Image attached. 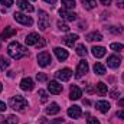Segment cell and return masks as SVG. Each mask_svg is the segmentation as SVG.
<instances>
[{
	"instance_id": "obj_29",
	"label": "cell",
	"mask_w": 124,
	"mask_h": 124,
	"mask_svg": "<svg viewBox=\"0 0 124 124\" xmlns=\"http://www.w3.org/2000/svg\"><path fill=\"white\" fill-rule=\"evenodd\" d=\"M107 31L110 32V33H116V35H118V33L123 32V28H121V26H120V28H118V26H108Z\"/></svg>"
},
{
	"instance_id": "obj_7",
	"label": "cell",
	"mask_w": 124,
	"mask_h": 124,
	"mask_svg": "<svg viewBox=\"0 0 124 124\" xmlns=\"http://www.w3.org/2000/svg\"><path fill=\"white\" fill-rule=\"evenodd\" d=\"M55 77H56L58 79H61V81H69L71 77H72V71H71L69 68H63V69H59V71L55 74Z\"/></svg>"
},
{
	"instance_id": "obj_40",
	"label": "cell",
	"mask_w": 124,
	"mask_h": 124,
	"mask_svg": "<svg viewBox=\"0 0 124 124\" xmlns=\"http://www.w3.org/2000/svg\"><path fill=\"white\" fill-rule=\"evenodd\" d=\"M39 124H49V123H48V120H46L45 117H40V118H39Z\"/></svg>"
},
{
	"instance_id": "obj_24",
	"label": "cell",
	"mask_w": 124,
	"mask_h": 124,
	"mask_svg": "<svg viewBox=\"0 0 124 124\" xmlns=\"http://www.w3.org/2000/svg\"><path fill=\"white\" fill-rule=\"evenodd\" d=\"M97 93L100 94L101 97H104L105 94L108 93V88H107V85H105L104 82H98V84H97Z\"/></svg>"
},
{
	"instance_id": "obj_15",
	"label": "cell",
	"mask_w": 124,
	"mask_h": 124,
	"mask_svg": "<svg viewBox=\"0 0 124 124\" xmlns=\"http://www.w3.org/2000/svg\"><path fill=\"white\" fill-rule=\"evenodd\" d=\"M81 97H82V91H81L79 87H77V85L71 87V91H69V98L71 100H79Z\"/></svg>"
},
{
	"instance_id": "obj_34",
	"label": "cell",
	"mask_w": 124,
	"mask_h": 124,
	"mask_svg": "<svg viewBox=\"0 0 124 124\" xmlns=\"http://www.w3.org/2000/svg\"><path fill=\"white\" fill-rule=\"evenodd\" d=\"M36 79H38L39 82H45V81H46V75L42 74V72H39V74L36 75Z\"/></svg>"
},
{
	"instance_id": "obj_33",
	"label": "cell",
	"mask_w": 124,
	"mask_h": 124,
	"mask_svg": "<svg viewBox=\"0 0 124 124\" xmlns=\"http://www.w3.org/2000/svg\"><path fill=\"white\" fill-rule=\"evenodd\" d=\"M56 25H58V29H59V31H63V32L69 31V26H68L66 23H63V22H58Z\"/></svg>"
},
{
	"instance_id": "obj_16",
	"label": "cell",
	"mask_w": 124,
	"mask_h": 124,
	"mask_svg": "<svg viewBox=\"0 0 124 124\" xmlns=\"http://www.w3.org/2000/svg\"><path fill=\"white\" fill-rule=\"evenodd\" d=\"M95 107H97V110H98L100 113H102V114H105V113L110 111V104H108L107 101H97Z\"/></svg>"
},
{
	"instance_id": "obj_11",
	"label": "cell",
	"mask_w": 124,
	"mask_h": 124,
	"mask_svg": "<svg viewBox=\"0 0 124 124\" xmlns=\"http://www.w3.org/2000/svg\"><path fill=\"white\" fill-rule=\"evenodd\" d=\"M107 63H108L110 68H114V69H116V68H118L120 63H121V56H118V55H111V56H108Z\"/></svg>"
},
{
	"instance_id": "obj_30",
	"label": "cell",
	"mask_w": 124,
	"mask_h": 124,
	"mask_svg": "<svg viewBox=\"0 0 124 124\" xmlns=\"http://www.w3.org/2000/svg\"><path fill=\"white\" fill-rule=\"evenodd\" d=\"M77 54H78L79 56H85V55H87V48H85L84 45H78V46H77Z\"/></svg>"
},
{
	"instance_id": "obj_4",
	"label": "cell",
	"mask_w": 124,
	"mask_h": 124,
	"mask_svg": "<svg viewBox=\"0 0 124 124\" xmlns=\"http://www.w3.org/2000/svg\"><path fill=\"white\" fill-rule=\"evenodd\" d=\"M51 62H52V58H51V54H49V52L43 51V52H40V54L38 55V63H39V66L45 68V66H48Z\"/></svg>"
},
{
	"instance_id": "obj_5",
	"label": "cell",
	"mask_w": 124,
	"mask_h": 124,
	"mask_svg": "<svg viewBox=\"0 0 124 124\" xmlns=\"http://www.w3.org/2000/svg\"><path fill=\"white\" fill-rule=\"evenodd\" d=\"M49 26V16L45 10H39V29L46 31Z\"/></svg>"
},
{
	"instance_id": "obj_10",
	"label": "cell",
	"mask_w": 124,
	"mask_h": 124,
	"mask_svg": "<svg viewBox=\"0 0 124 124\" xmlns=\"http://www.w3.org/2000/svg\"><path fill=\"white\" fill-rule=\"evenodd\" d=\"M42 38L38 35V33H35V32H32V33H29L28 36H26V39H25V42H26V45H38L39 43V40H40Z\"/></svg>"
},
{
	"instance_id": "obj_20",
	"label": "cell",
	"mask_w": 124,
	"mask_h": 124,
	"mask_svg": "<svg viewBox=\"0 0 124 124\" xmlns=\"http://www.w3.org/2000/svg\"><path fill=\"white\" fill-rule=\"evenodd\" d=\"M85 39L88 40V42H100V40H102V35L100 33V32H91V33H88L87 36H85Z\"/></svg>"
},
{
	"instance_id": "obj_28",
	"label": "cell",
	"mask_w": 124,
	"mask_h": 124,
	"mask_svg": "<svg viewBox=\"0 0 124 124\" xmlns=\"http://www.w3.org/2000/svg\"><path fill=\"white\" fill-rule=\"evenodd\" d=\"M17 123H19V118H17L16 116H9V117L4 120L3 124H17Z\"/></svg>"
},
{
	"instance_id": "obj_21",
	"label": "cell",
	"mask_w": 124,
	"mask_h": 124,
	"mask_svg": "<svg viewBox=\"0 0 124 124\" xmlns=\"http://www.w3.org/2000/svg\"><path fill=\"white\" fill-rule=\"evenodd\" d=\"M15 35H16V29H13V28H4V31L1 32L0 38L1 39H9V38H12Z\"/></svg>"
},
{
	"instance_id": "obj_9",
	"label": "cell",
	"mask_w": 124,
	"mask_h": 124,
	"mask_svg": "<svg viewBox=\"0 0 124 124\" xmlns=\"http://www.w3.org/2000/svg\"><path fill=\"white\" fill-rule=\"evenodd\" d=\"M59 16L63 20H68V22H74L77 19V15L72 13V12H69V10H66V9H61L59 10Z\"/></svg>"
},
{
	"instance_id": "obj_26",
	"label": "cell",
	"mask_w": 124,
	"mask_h": 124,
	"mask_svg": "<svg viewBox=\"0 0 124 124\" xmlns=\"http://www.w3.org/2000/svg\"><path fill=\"white\" fill-rule=\"evenodd\" d=\"M81 1H82V4L87 10H91L97 6V0H81Z\"/></svg>"
},
{
	"instance_id": "obj_46",
	"label": "cell",
	"mask_w": 124,
	"mask_h": 124,
	"mask_svg": "<svg viewBox=\"0 0 124 124\" xmlns=\"http://www.w3.org/2000/svg\"><path fill=\"white\" fill-rule=\"evenodd\" d=\"M43 45H45V40H40V42H39V43H38V46H40V48H42V46H43Z\"/></svg>"
},
{
	"instance_id": "obj_18",
	"label": "cell",
	"mask_w": 124,
	"mask_h": 124,
	"mask_svg": "<svg viewBox=\"0 0 124 124\" xmlns=\"http://www.w3.org/2000/svg\"><path fill=\"white\" fill-rule=\"evenodd\" d=\"M54 52H55V55H56V58L59 59V61H65V59H68V51H65V49H62V48H55L54 49Z\"/></svg>"
},
{
	"instance_id": "obj_39",
	"label": "cell",
	"mask_w": 124,
	"mask_h": 124,
	"mask_svg": "<svg viewBox=\"0 0 124 124\" xmlns=\"http://www.w3.org/2000/svg\"><path fill=\"white\" fill-rule=\"evenodd\" d=\"M117 6L120 9H124V0H117Z\"/></svg>"
},
{
	"instance_id": "obj_37",
	"label": "cell",
	"mask_w": 124,
	"mask_h": 124,
	"mask_svg": "<svg viewBox=\"0 0 124 124\" xmlns=\"http://www.w3.org/2000/svg\"><path fill=\"white\" fill-rule=\"evenodd\" d=\"M63 123V118H55V120H52L51 124H62Z\"/></svg>"
},
{
	"instance_id": "obj_47",
	"label": "cell",
	"mask_w": 124,
	"mask_h": 124,
	"mask_svg": "<svg viewBox=\"0 0 124 124\" xmlns=\"http://www.w3.org/2000/svg\"><path fill=\"white\" fill-rule=\"evenodd\" d=\"M1 90H3V85H1V84H0V93H1Z\"/></svg>"
},
{
	"instance_id": "obj_31",
	"label": "cell",
	"mask_w": 124,
	"mask_h": 124,
	"mask_svg": "<svg viewBox=\"0 0 124 124\" xmlns=\"http://www.w3.org/2000/svg\"><path fill=\"white\" fill-rule=\"evenodd\" d=\"M110 48H111L113 51L118 52V51H123V49H124V45H123V43H111V45H110Z\"/></svg>"
},
{
	"instance_id": "obj_22",
	"label": "cell",
	"mask_w": 124,
	"mask_h": 124,
	"mask_svg": "<svg viewBox=\"0 0 124 124\" xmlns=\"http://www.w3.org/2000/svg\"><path fill=\"white\" fill-rule=\"evenodd\" d=\"M94 72L97 75H104L105 74V66L101 63V62H95L94 63Z\"/></svg>"
},
{
	"instance_id": "obj_8",
	"label": "cell",
	"mask_w": 124,
	"mask_h": 124,
	"mask_svg": "<svg viewBox=\"0 0 124 124\" xmlns=\"http://www.w3.org/2000/svg\"><path fill=\"white\" fill-rule=\"evenodd\" d=\"M48 91H49L51 94L58 95V94L62 93V85L58 82V81H51V82L48 84Z\"/></svg>"
},
{
	"instance_id": "obj_3",
	"label": "cell",
	"mask_w": 124,
	"mask_h": 124,
	"mask_svg": "<svg viewBox=\"0 0 124 124\" xmlns=\"http://www.w3.org/2000/svg\"><path fill=\"white\" fill-rule=\"evenodd\" d=\"M13 19L17 22V23H20V25H25V26H32L33 25V20H32L31 16H28V15H25V13H15L13 15Z\"/></svg>"
},
{
	"instance_id": "obj_23",
	"label": "cell",
	"mask_w": 124,
	"mask_h": 124,
	"mask_svg": "<svg viewBox=\"0 0 124 124\" xmlns=\"http://www.w3.org/2000/svg\"><path fill=\"white\" fill-rule=\"evenodd\" d=\"M59 110H61V108H59V105H58L56 102H52V104L46 108V114H51V116H52V114H58V113H59Z\"/></svg>"
},
{
	"instance_id": "obj_17",
	"label": "cell",
	"mask_w": 124,
	"mask_h": 124,
	"mask_svg": "<svg viewBox=\"0 0 124 124\" xmlns=\"http://www.w3.org/2000/svg\"><path fill=\"white\" fill-rule=\"evenodd\" d=\"M17 6H19L22 10L28 12V13H32V12H33V6H32L28 0H19V1H17Z\"/></svg>"
},
{
	"instance_id": "obj_19",
	"label": "cell",
	"mask_w": 124,
	"mask_h": 124,
	"mask_svg": "<svg viewBox=\"0 0 124 124\" xmlns=\"http://www.w3.org/2000/svg\"><path fill=\"white\" fill-rule=\"evenodd\" d=\"M93 55L95 58H102V56H105V48L104 46H93Z\"/></svg>"
},
{
	"instance_id": "obj_45",
	"label": "cell",
	"mask_w": 124,
	"mask_h": 124,
	"mask_svg": "<svg viewBox=\"0 0 124 124\" xmlns=\"http://www.w3.org/2000/svg\"><path fill=\"white\" fill-rule=\"evenodd\" d=\"M43 1H46V3H49V4H55V3H56V0H43Z\"/></svg>"
},
{
	"instance_id": "obj_41",
	"label": "cell",
	"mask_w": 124,
	"mask_h": 124,
	"mask_svg": "<svg viewBox=\"0 0 124 124\" xmlns=\"http://www.w3.org/2000/svg\"><path fill=\"white\" fill-rule=\"evenodd\" d=\"M110 95H111L113 98H118V95H120V94H118V91H111V94H110Z\"/></svg>"
},
{
	"instance_id": "obj_38",
	"label": "cell",
	"mask_w": 124,
	"mask_h": 124,
	"mask_svg": "<svg viewBox=\"0 0 124 124\" xmlns=\"http://www.w3.org/2000/svg\"><path fill=\"white\" fill-rule=\"evenodd\" d=\"M7 110V107H6V104L3 102V101H0V113H3V111H6Z\"/></svg>"
},
{
	"instance_id": "obj_25",
	"label": "cell",
	"mask_w": 124,
	"mask_h": 124,
	"mask_svg": "<svg viewBox=\"0 0 124 124\" xmlns=\"http://www.w3.org/2000/svg\"><path fill=\"white\" fill-rule=\"evenodd\" d=\"M62 6L66 10H72V9H75L77 3H75V0H62Z\"/></svg>"
},
{
	"instance_id": "obj_44",
	"label": "cell",
	"mask_w": 124,
	"mask_h": 124,
	"mask_svg": "<svg viewBox=\"0 0 124 124\" xmlns=\"http://www.w3.org/2000/svg\"><path fill=\"white\" fill-rule=\"evenodd\" d=\"M118 107H124V98L118 100Z\"/></svg>"
},
{
	"instance_id": "obj_27",
	"label": "cell",
	"mask_w": 124,
	"mask_h": 124,
	"mask_svg": "<svg viewBox=\"0 0 124 124\" xmlns=\"http://www.w3.org/2000/svg\"><path fill=\"white\" fill-rule=\"evenodd\" d=\"M9 65H10V62L7 58H4V56H0V69L1 71H4L6 68H9Z\"/></svg>"
},
{
	"instance_id": "obj_36",
	"label": "cell",
	"mask_w": 124,
	"mask_h": 124,
	"mask_svg": "<svg viewBox=\"0 0 124 124\" xmlns=\"http://www.w3.org/2000/svg\"><path fill=\"white\" fill-rule=\"evenodd\" d=\"M87 124H100V121H98L97 118H94V117H90V118L87 120Z\"/></svg>"
},
{
	"instance_id": "obj_12",
	"label": "cell",
	"mask_w": 124,
	"mask_h": 124,
	"mask_svg": "<svg viewBox=\"0 0 124 124\" xmlns=\"http://www.w3.org/2000/svg\"><path fill=\"white\" fill-rule=\"evenodd\" d=\"M68 116L75 120V118H79V117L82 116V111H81V108H79L78 105H72V107L68 108Z\"/></svg>"
},
{
	"instance_id": "obj_32",
	"label": "cell",
	"mask_w": 124,
	"mask_h": 124,
	"mask_svg": "<svg viewBox=\"0 0 124 124\" xmlns=\"http://www.w3.org/2000/svg\"><path fill=\"white\" fill-rule=\"evenodd\" d=\"M39 97H40V101L42 102H46L48 101V93L46 91H43V90H39Z\"/></svg>"
},
{
	"instance_id": "obj_2",
	"label": "cell",
	"mask_w": 124,
	"mask_h": 124,
	"mask_svg": "<svg viewBox=\"0 0 124 124\" xmlns=\"http://www.w3.org/2000/svg\"><path fill=\"white\" fill-rule=\"evenodd\" d=\"M9 105H10V108H13L15 111H23L25 108H28L29 104H28V101H26L25 97H22V95H15V97L10 98Z\"/></svg>"
},
{
	"instance_id": "obj_43",
	"label": "cell",
	"mask_w": 124,
	"mask_h": 124,
	"mask_svg": "<svg viewBox=\"0 0 124 124\" xmlns=\"http://www.w3.org/2000/svg\"><path fill=\"white\" fill-rule=\"evenodd\" d=\"M117 116H118V117H120L121 120H124V110H120V111L117 113Z\"/></svg>"
},
{
	"instance_id": "obj_42",
	"label": "cell",
	"mask_w": 124,
	"mask_h": 124,
	"mask_svg": "<svg viewBox=\"0 0 124 124\" xmlns=\"http://www.w3.org/2000/svg\"><path fill=\"white\" fill-rule=\"evenodd\" d=\"M101 1V4H104V6H110V3H111V0H100Z\"/></svg>"
},
{
	"instance_id": "obj_49",
	"label": "cell",
	"mask_w": 124,
	"mask_h": 124,
	"mask_svg": "<svg viewBox=\"0 0 124 124\" xmlns=\"http://www.w3.org/2000/svg\"><path fill=\"white\" fill-rule=\"evenodd\" d=\"M32 1H35V0H32Z\"/></svg>"
},
{
	"instance_id": "obj_13",
	"label": "cell",
	"mask_w": 124,
	"mask_h": 124,
	"mask_svg": "<svg viewBox=\"0 0 124 124\" xmlns=\"http://www.w3.org/2000/svg\"><path fill=\"white\" fill-rule=\"evenodd\" d=\"M33 87H35V82H33V79H31V78H23L20 81V88L23 91H32Z\"/></svg>"
},
{
	"instance_id": "obj_14",
	"label": "cell",
	"mask_w": 124,
	"mask_h": 124,
	"mask_svg": "<svg viewBox=\"0 0 124 124\" xmlns=\"http://www.w3.org/2000/svg\"><path fill=\"white\" fill-rule=\"evenodd\" d=\"M77 40H78V35H77V33H69V35H66V36L63 38L65 45L69 46V48H74V43H75Z\"/></svg>"
},
{
	"instance_id": "obj_6",
	"label": "cell",
	"mask_w": 124,
	"mask_h": 124,
	"mask_svg": "<svg viewBox=\"0 0 124 124\" xmlns=\"http://www.w3.org/2000/svg\"><path fill=\"white\" fill-rule=\"evenodd\" d=\"M87 72H88V62L85 61V59H82V61H79L78 66H77L75 77H77V78H82Z\"/></svg>"
},
{
	"instance_id": "obj_48",
	"label": "cell",
	"mask_w": 124,
	"mask_h": 124,
	"mask_svg": "<svg viewBox=\"0 0 124 124\" xmlns=\"http://www.w3.org/2000/svg\"><path fill=\"white\" fill-rule=\"evenodd\" d=\"M123 81H124V74H123Z\"/></svg>"
},
{
	"instance_id": "obj_1",
	"label": "cell",
	"mask_w": 124,
	"mask_h": 124,
	"mask_svg": "<svg viewBox=\"0 0 124 124\" xmlns=\"http://www.w3.org/2000/svg\"><path fill=\"white\" fill-rule=\"evenodd\" d=\"M7 54L13 59H22L23 56L28 55V49L25 46H22L19 42H10L7 46Z\"/></svg>"
},
{
	"instance_id": "obj_35",
	"label": "cell",
	"mask_w": 124,
	"mask_h": 124,
	"mask_svg": "<svg viewBox=\"0 0 124 124\" xmlns=\"http://www.w3.org/2000/svg\"><path fill=\"white\" fill-rule=\"evenodd\" d=\"M0 1H1V4L6 6V7H10V6L13 4V0H0Z\"/></svg>"
}]
</instances>
